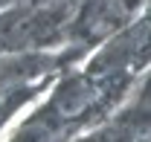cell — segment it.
I'll return each mask as SVG.
<instances>
[{
  "label": "cell",
  "mask_w": 151,
  "mask_h": 142,
  "mask_svg": "<svg viewBox=\"0 0 151 142\" xmlns=\"http://www.w3.org/2000/svg\"><path fill=\"white\" fill-rule=\"evenodd\" d=\"M131 12V0H87V6L78 15V32L84 38H105L125 26Z\"/></svg>",
  "instance_id": "cell-1"
},
{
  "label": "cell",
  "mask_w": 151,
  "mask_h": 142,
  "mask_svg": "<svg viewBox=\"0 0 151 142\" xmlns=\"http://www.w3.org/2000/svg\"><path fill=\"white\" fill-rule=\"evenodd\" d=\"M90 102H93V84L84 78H70L55 90L50 107L55 110L58 119H70V116H78Z\"/></svg>",
  "instance_id": "cell-2"
},
{
  "label": "cell",
  "mask_w": 151,
  "mask_h": 142,
  "mask_svg": "<svg viewBox=\"0 0 151 142\" xmlns=\"http://www.w3.org/2000/svg\"><path fill=\"white\" fill-rule=\"evenodd\" d=\"M52 136H55L52 122L50 119H38V122H29L12 142H52Z\"/></svg>",
  "instance_id": "cell-3"
},
{
  "label": "cell",
  "mask_w": 151,
  "mask_h": 142,
  "mask_svg": "<svg viewBox=\"0 0 151 142\" xmlns=\"http://www.w3.org/2000/svg\"><path fill=\"white\" fill-rule=\"evenodd\" d=\"M0 3H23V0H0Z\"/></svg>",
  "instance_id": "cell-4"
}]
</instances>
